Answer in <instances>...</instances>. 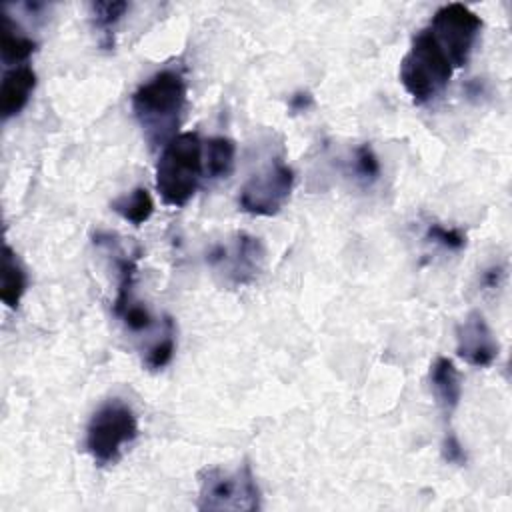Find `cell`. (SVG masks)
Listing matches in <instances>:
<instances>
[{
    "instance_id": "6da1fadb",
    "label": "cell",
    "mask_w": 512,
    "mask_h": 512,
    "mask_svg": "<svg viewBox=\"0 0 512 512\" xmlns=\"http://www.w3.org/2000/svg\"><path fill=\"white\" fill-rule=\"evenodd\" d=\"M188 86L182 72L164 68L142 82L132 94V112L152 146L174 138V128L186 106Z\"/></svg>"
},
{
    "instance_id": "7a4b0ae2",
    "label": "cell",
    "mask_w": 512,
    "mask_h": 512,
    "mask_svg": "<svg viewBox=\"0 0 512 512\" xmlns=\"http://www.w3.org/2000/svg\"><path fill=\"white\" fill-rule=\"evenodd\" d=\"M204 142L196 132H182L162 146L156 164V190L166 206H186L198 190L204 176Z\"/></svg>"
},
{
    "instance_id": "3957f363",
    "label": "cell",
    "mask_w": 512,
    "mask_h": 512,
    "mask_svg": "<svg viewBox=\"0 0 512 512\" xmlns=\"http://www.w3.org/2000/svg\"><path fill=\"white\" fill-rule=\"evenodd\" d=\"M452 64L432 32L420 30L400 62V84L414 104H426L444 92L452 78Z\"/></svg>"
},
{
    "instance_id": "277c9868",
    "label": "cell",
    "mask_w": 512,
    "mask_h": 512,
    "mask_svg": "<svg viewBox=\"0 0 512 512\" xmlns=\"http://www.w3.org/2000/svg\"><path fill=\"white\" fill-rule=\"evenodd\" d=\"M138 436V418L134 410L120 398L106 400L86 426V452L98 466L116 464L124 446Z\"/></svg>"
},
{
    "instance_id": "5b68a950",
    "label": "cell",
    "mask_w": 512,
    "mask_h": 512,
    "mask_svg": "<svg viewBox=\"0 0 512 512\" xmlns=\"http://www.w3.org/2000/svg\"><path fill=\"white\" fill-rule=\"evenodd\" d=\"M198 510H246L260 508V488L248 462L234 472L222 468H206L200 474Z\"/></svg>"
},
{
    "instance_id": "8992f818",
    "label": "cell",
    "mask_w": 512,
    "mask_h": 512,
    "mask_svg": "<svg viewBox=\"0 0 512 512\" xmlns=\"http://www.w3.org/2000/svg\"><path fill=\"white\" fill-rule=\"evenodd\" d=\"M428 30L448 56L452 68H462L474 52L482 30V18L468 6L452 2L434 12Z\"/></svg>"
},
{
    "instance_id": "52a82bcc",
    "label": "cell",
    "mask_w": 512,
    "mask_h": 512,
    "mask_svg": "<svg viewBox=\"0 0 512 512\" xmlns=\"http://www.w3.org/2000/svg\"><path fill=\"white\" fill-rule=\"evenodd\" d=\"M292 188L294 170L282 158H274L242 184L238 194L240 210L252 216H274L288 202Z\"/></svg>"
},
{
    "instance_id": "ba28073f",
    "label": "cell",
    "mask_w": 512,
    "mask_h": 512,
    "mask_svg": "<svg viewBox=\"0 0 512 512\" xmlns=\"http://www.w3.org/2000/svg\"><path fill=\"white\" fill-rule=\"evenodd\" d=\"M264 246L260 238L238 232L228 244H216L208 252V264L232 286L252 284L264 266Z\"/></svg>"
},
{
    "instance_id": "9c48e42d",
    "label": "cell",
    "mask_w": 512,
    "mask_h": 512,
    "mask_svg": "<svg viewBox=\"0 0 512 512\" xmlns=\"http://www.w3.org/2000/svg\"><path fill=\"white\" fill-rule=\"evenodd\" d=\"M456 352L474 368H486L498 358V340L480 312H470L458 326Z\"/></svg>"
},
{
    "instance_id": "30bf717a",
    "label": "cell",
    "mask_w": 512,
    "mask_h": 512,
    "mask_svg": "<svg viewBox=\"0 0 512 512\" xmlns=\"http://www.w3.org/2000/svg\"><path fill=\"white\" fill-rule=\"evenodd\" d=\"M36 88V72L28 64L8 68L0 84V116L8 120L24 110Z\"/></svg>"
},
{
    "instance_id": "8fae6325",
    "label": "cell",
    "mask_w": 512,
    "mask_h": 512,
    "mask_svg": "<svg viewBox=\"0 0 512 512\" xmlns=\"http://www.w3.org/2000/svg\"><path fill=\"white\" fill-rule=\"evenodd\" d=\"M430 386L436 402L444 412H454L460 404L462 384L454 362L446 356H438L430 366Z\"/></svg>"
},
{
    "instance_id": "7c38bea8",
    "label": "cell",
    "mask_w": 512,
    "mask_h": 512,
    "mask_svg": "<svg viewBox=\"0 0 512 512\" xmlns=\"http://www.w3.org/2000/svg\"><path fill=\"white\" fill-rule=\"evenodd\" d=\"M26 286H28L26 270L16 258V252L8 244H4L2 268H0V300L6 304V308L10 310L18 308L26 292Z\"/></svg>"
},
{
    "instance_id": "4fadbf2b",
    "label": "cell",
    "mask_w": 512,
    "mask_h": 512,
    "mask_svg": "<svg viewBox=\"0 0 512 512\" xmlns=\"http://www.w3.org/2000/svg\"><path fill=\"white\" fill-rule=\"evenodd\" d=\"M34 50H36V42L20 30V26L10 18V14L2 12V28H0L2 62L10 68L26 64V60L34 54Z\"/></svg>"
},
{
    "instance_id": "5bb4252c",
    "label": "cell",
    "mask_w": 512,
    "mask_h": 512,
    "mask_svg": "<svg viewBox=\"0 0 512 512\" xmlns=\"http://www.w3.org/2000/svg\"><path fill=\"white\" fill-rule=\"evenodd\" d=\"M236 144L226 136H214L204 142L202 148V168L204 176L210 180L228 178L234 170Z\"/></svg>"
},
{
    "instance_id": "9a60e30c",
    "label": "cell",
    "mask_w": 512,
    "mask_h": 512,
    "mask_svg": "<svg viewBox=\"0 0 512 512\" xmlns=\"http://www.w3.org/2000/svg\"><path fill=\"white\" fill-rule=\"evenodd\" d=\"M90 10H92L94 26L100 34V46L106 50L114 48V30H116L118 22L124 18V14L128 12V4L122 0L92 2Z\"/></svg>"
},
{
    "instance_id": "2e32d148",
    "label": "cell",
    "mask_w": 512,
    "mask_h": 512,
    "mask_svg": "<svg viewBox=\"0 0 512 512\" xmlns=\"http://www.w3.org/2000/svg\"><path fill=\"white\" fill-rule=\"evenodd\" d=\"M112 210L116 214H120L126 222H130L134 226H142L144 222L150 220V216L154 212V200L146 188L138 186L130 194H124L122 198L114 200Z\"/></svg>"
},
{
    "instance_id": "e0dca14e",
    "label": "cell",
    "mask_w": 512,
    "mask_h": 512,
    "mask_svg": "<svg viewBox=\"0 0 512 512\" xmlns=\"http://www.w3.org/2000/svg\"><path fill=\"white\" fill-rule=\"evenodd\" d=\"M174 336H176V334H174V320H172L170 316H166V330H164V336H162L158 342H154V344L148 348L146 356H144V366H146L148 370H160V368H164V366L172 360L174 348H176Z\"/></svg>"
},
{
    "instance_id": "ac0fdd59",
    "label": "cell",
    "mask_w": 512,
    "mask_h": 512,
    "mask_svg": "<svg viewBox=\"0 0 512 512\" xmlns=\"http://www.w3.org/2000/svg\"><path fill=\"white\" fill-rule=\"evenodd\" d=\"M354 174L366 184H372L380 178V160L370 144H360L354 150Z\"/></svg>"
},
{
    "instance_id": "d6986e66",
    "label": "cell",
    "mask_w": 512,
    "mask_h": 512,
    "mask_svg": "<svg viewBox=\"0 0 512 512\" xmlns=\"http://www.w3.org/2000/svg\"><path fill=\"white\" fill-rule=\"evenodd\" d=\"M426 240L434 242V244H440L442 248L452 250V252H458L466 246L464 232H460L458 228H446V226L436 224V222L426 228Z\"/></svg>"
},
{
    "instance_id": "ffe728a7",
    "label": "cell",
    "mask_w": 512,
    "mask_h": 512,
    "mask_svg": "<svg viewBox=\"0 0 512 512\" xmlns=\"http://www.w3.org/2000/svg\"><path fill=\"white\" fill-rule=\"evenodd\" d=\"M118 316L122 318V322L126 324V328L132 330V332L150 330L152 324H154V318H152V314L148 312V308H146L144 304L136 302V300H134L132 304H128Z\"/></svg>"
},
{
    "instance_id": "44dd1931",
    "label": "cell",
    "mask_w": 512,
    "mask_h": 512,
    "mask_svg": "<svg viewBox=\"0 0 512 512\" xmlns=\"http://www.w3.org/2000/svg\"><path fill=\"white\" fill-rule=\"evenodd\" d=\"M442 458L448 462V464H456V466H462L466 464V452H464V446L460 444V440L456 438V434L448 432L444 442H442Z\"/></svg>"
},
{
    "instance_id": "7402d4cb",
    "label": "cell",
    "mask_w": 512,
    "mask_h": 512,
    "mask_svg": "<svg viewBox=\"0 0 512 512\" xmlns=\"http://www.w3.org/2000/svg\"><path fill=\"white\" fill-rule=\"evenodd\" d=\"M312 102H314V100H312V94L300 90V92H296V94L290 96L288 108H290L294 114H300V112H306V110L312 106Z\"/></svg>"
},
{
    "instance_id": "603a6c76",
    "label": "cell",
    "mask_w": 512,
    "mask_h": 512,
    "mask_svg": "<svg viewBox=\"0 0 512 512\" xmlns=\"http://www.w3.org/2000/svg\"><path fill=\"white\" fill-rule=\"evenodd\" d=\"M502 278H504V268H502V266H492V268L484 270V274H482V286L488 288V290H494V288L500 286Z\"/></svg>"
}]
</instances>
